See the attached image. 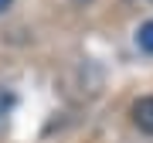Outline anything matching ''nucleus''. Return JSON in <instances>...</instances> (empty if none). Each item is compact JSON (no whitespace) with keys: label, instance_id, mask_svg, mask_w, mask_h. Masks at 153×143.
<instances>
[{"label":"nucleus","instance_id":"nucleus-1","mask_svg":"<svg viewBox=\"0 0 153 143\" xmlns=\"http://www.w3.org/2000/svg\"><path fill=\"white\" fill-rule=\"evenodd\" d=\"M133 123L146 136H153V95H143V99L133 102Z\"/></svg>","mask_w":153,"mask_h":143},{"label":"nucleus","instance_id":"nucleus-2","mask_svg":"<svg viewBox=\"0 0 153 143\" xmlns=\"http://www.w3.org/2000/svg\"><path fill=\"white\" fill-rule=\"evenodd\" d=\"M136 44H140V51L153 55V21L140 24V31H136Z\"/></svg>","mask_w":153,"mask_h":143},{"label":"nucleus","instance_id":"nucleus-3","mask_svg":"<svg viewBox=\"0 0 153 143\" xmlns=\"http://www.w3.org/2000/svg\"><path fill=\"white\" fill-rule=\"evenodd\" d=\"M10 7H14V0H0V17H4L7 10H10Z\"/></svg>","mask_w":153,"mask_h":143},{"label":"nucleus","instance_id":"nucleus-4","mask_svg":"<svg viewBox=\"0 0 153 143\" xmlns=\"http://www.w3.org/2000/svg\"><path fill=\"white\" fill-rule=\"evenodd\" d=\"M150 4H153V0H150Z\"/></svg>","mask_w":153,"mask_h":143}]
</instances>
